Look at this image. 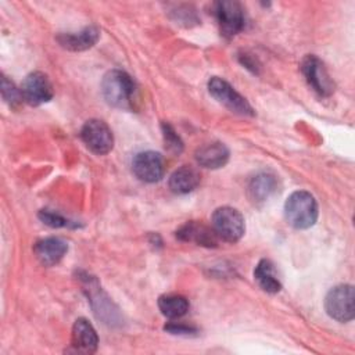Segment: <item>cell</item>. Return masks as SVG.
I'll use <instances>...</instances> for the list:
<instances>
[{"label":"cell","instance_id":"6da1fadb","mask_svg":"<svg viewBox=\"0 0 355 355\" xmlns=\"http://www.w3.org/2000/svg\"><path fill=\"white\" fill-rule=\"evenodd\" d=\"M104 100L119 110H133L136 103V83L129 73L121 69L108 71L101 80Z\"/></svg>","mask_w":355,"mask_h":355},{"label":"cell","instance_id":"7a4b0ae2","mask_svg":"<svg viewBox=\"0 0 355 355\" xmlns=\"http://www.w3.org/2000/svg\"><path fill=\"white\" fill-rule=\"evenodd\" d=\"M318 202L315 197L305 190L291 193L284 202V218L295 229H308L318 220Z\"/></svg>","mask_w":355,"mask_h":355},{"label":"cell","instance_id":"3957f363","mask_svg":"<svg viewBox=\"0 0 355 355\" xmlns=\"http://www.w3.org/2000/svg\"><path fill=\"white\" fill-rule=\"evenodd\" d=\"M211 227L214 229L218 239L227 243H236L243 237L245 223L243 215L236 208L225 205L214 211Z\"/></svg>","mask_w":355,"mask_h":355},{"label":"cell","instance_id":"277c9868","mask_svg":"<svg viewBox=\"0 0 355 355\" xmlns=\"http://www.w3.org/2000/svg\"><path fill=\"white\" fill-rule=\"evenodd\" d=\"M208 92L218 103L234 114L243 116H252L255 114L251 104L232 85L218 76H212L208 80Z\"/></svg>","mask_w":355,"mask_h":355},{"label":"cell","instance_id":"5b68a950","mask_svg":"<svg viewBox=\"0 0 355 355\" xmlns=\"http://www.w3.org/2000/svg\"><path fill=\"white\" fill-rule=\"evenodd\" d=\"M354 287L351 284H338L333 287L324 298V309L327 315L341 323L354 319Z\"/></svg>","mask_w":355,"mask_h":355},{"label":"cell","instance_id":"8992f818","mask_svg":"<svg viewBox=\"0 0 355 355\" xmlns=\"http://www.w3.org/2000/svg\"><path fill=\"white\" fill-rule=\"evenodd\" d=\"M80 139L97 155H104L114 147V135L110 126L101 119L86 121L80 129Z\"/></svg>","mask_w":355,"mask_h":355},{"label":"cell","instance_id":"52a82bcc","mask_svg":"<svg viewBox=\"0 0 355 355\" xmlns=\"http://www.w3.org/2000/svg\"><path fill=\"white\" fill-rule=\"evenodd\" d=\"M301 71L308 85L322 97H329L334 93V82L330 78L324 64L313 54L305 55L301 62Z\"/></svg>","mask_w":355,"mask_h":355},{"label":"cell","instance_id":"ba28073f","mask_svg":"<svg viewBox=\"0 0 355 355\" xmlns=\"http://www.w3.org/2000/svg\"><path fill=\"white\" fill-rule=\"evenodd\" d=\"M214 12L225 37H233L244 28V10L239 1H218Z\"/></svg>","mask_w":355,"mask_h":355},{"label":"cell","instance_id":"9c48e42d","mask_svg":"<svg viewBox=\"0 0 355 355\" xmlns=\"http://www.w3.org/2000/svg\"><path fill=\"white\" fill-rule=\"evenodd\" d=\"M21 93L24 100L31 105H40L53 98V85L49 76L40 71L31 72L25 76Z\"/></svg>","mask_w":355,"mask_h":355},{"label":"cell","instance_id":"30bf717a","mask_svg":"<svg viewBox=\"0 0 355 355\" xmlns=\"http://www.w3.org/2000/svg\"><path fill=\"white\" fill-rule=\"evenodd\" d=\"M132 171L137 179L146 183H154L162 179L165 166L159 153L140 151L132 159Z\"/></svg>","mask_w":355,"mask_h":355},{"label":"cell","instance_id":"8fae6325","mask_svg":"<svg viewBox=\"0 0 355 355\" xmlns=\"http://www.w3.org/2000/svg\"><path fill=\"white\" fill-rule=\"evenodd\" d=\"M176 237L182 241L196 243L197 245L202 247H216L218 245V236L215 234L212 227L201 222H186L176 230Z\"/></svg>","mask_w":355,"mask_h":355},{"label":"cell","instance_id":"7c38bea8","mask_svg":"<svg viewBox=\"0 0 355 355\" xmlns=\"http://www.w3.org/2000/svg\"><path fill=\"white\" fill-rule=\"evenodd\" d=\"M68 251V244L60 237H46L33 245V252L43 266L57 265Z\"/></svg>","mask_w":355,"mask_h":355},{"label":"cell","instance_id":"4fadbf2b","mask_svg":"<svg viewBox=\"0 0 355 355\" xmlns=\"http://www.w3.org/2000/svg\"><path fill=\"white\" fill-rule=\"evenodd\" d=\"M71 343L78 352L93 354L97 351L98 347V336L92 323H89L83 318H79L72 326Z\"/></svg>","mask_w":355,"mask_h":355},{"label":"cell","instance_id":"5bb4252c","mask_svg":"<svg viewBox=\"0 0 355 355\" xmlns=\"http://www.w3.org/2000/svg\"><path fill=\"white\" fill-rule=\"evenodd\" d=\"M100 37V31L96 26H86L79 32L60 33L57 42L61 47L71 51H83L93 47Z\"/></svg>","mask_w":355,"mask_h":355},{"label":"cell","instance_id":"9a60e30c","mask_svg":"<svg viewBox=\"0 0 355 355\" xmlns=\"http://www.w3.org/2000/svg\"><path fill=\"white\" fill-rule=\"evenodd\" d=\"M277 178L270 172H261L255 175L248 183V198L252 204L266 202L277 191Z\"/></svg>","mask_w":355,"mask_h":355},{"label":"cell","instance_id":"2e32d148","mask_svg":"<svg viewBox=\"0 0 355 355\" xmlns=\"http://www.w3.org/2000/svg\"><path fill=\"white\" fill-rule=\"evenodd\" d=\"M196 161L208 169L222 168L229 161V148L220 141L204 144L196 151Z\"/></svg>","mask_w":355,"mask_h":355},{"label":"cell","instance_id":"e0dca14e","mask_svg":"<svg viewBox=\"0 0 355 355\" xmlns=\"http://www.w3.org/2000/svg\"><path fill=\"white\" fill-rule=\"evenodd\" d=\"M168 184L175 194H187L200 184V173L193 166L183 165L169 176Z\"/></svg>","mask_w":355,"mask_h":355},{"label":"cell","instance_id":"ac0fdd59","mask_svg":"<svg viewBox=\"0 0 355 355\" xmlns=\"http://www.w3.org/2000/svg\"><path fill=\"white\" fill-rule=\"evenodd\" d=\"M254 279L258 283V286L270 294L279 293L282 288V284L275 273V268L269 259H261L255 269H254Z\"/></svg>","mask_w":355,"mask_h":355},{"label":"cell","instance_id":"d6986e66","mask_svg":"<svg viewBox=\"0 0 355 355\" xmlns=\"http://www.w3.org/2000/svg\"><path fill=\"white\" fill-rule=\"evenodd\" d=\"M189 301L179 294H164L158 298V308L161 313L168 319H178L187 313Z\"/></svg>","mask_w":355,"mask_h":355},{"label":"cell","instance_id":"ffe728a7","mask_svg":"<svg viewBox=\"0 0 355 355\" xmlns=\"http://www.w3.org/2000/svg\"><path fill=\"white\" fill-rule=\"evenodd\" d=\"M1 96L3 100L11 107H18L24 100L21 90L17 89L14 82L4 75L1 76Z\"/></svg>","mask_w":355,"mask_h":355},{"label":"cell","instance_id":"44dd1931","mask_svg":"<svg viewBox=\"0 0 355 355\" xmlns=\"http://www.w3.org/2000/svg\"><path fill=\"white\" fill-rule=\"evenodd\" d=\"M161 129H162V136H164L165 147L171 153H173V154H180L182 150H183V141L179 137V135L175 132V129L169 123H166V122H162Z\"/></svg>","mask_w":355,"mask_h":355},{"label":"cell","instance_id":"7402d4cb","mask_svg":"<svg viewBox=\"0 0 355 355\" xmlns=\"http://www.w3.org/2000/svg\"><path fill=\"white\" fill-rule=\"evenodd\" d=\"M39 219L50 227H76L75 222H71L69 219L64 218L58 212H54L50 209L39 211Z\"/></svg>","mask_w":355,"mask_h":355},{"label":"cell","instance_id":"603a6c76","mask_svg":"<svg viewBox=\"0 0 355 355\" xmlns=\"http://www.w3.org/2000/svg\"><path fill=\"white\" fill-rule=\"evenodd\" d=\"M172 19L176 24H183L184 26H190L193 24H198V18L196 15V10L191 6H178L172 10Z\"/></svg>","mask_w":355,"mask_h":355},{"label":"cell","instance_id":"cb8c5ba5","mask_svg":"<svg viewBox=\"0 0 355 355\" xmlns=\"http://www.w3.org/2000/svg\"><path fill=\"white\" fill-rule=\"evenodd\" d=\"M166 331H169L171 334H182V336H190L193 333H196L197 330L194 327L186 326V324H180V323H169L164 327Z\"/></svg>","mask_w":355,"mask_h":355}]
</instances>
